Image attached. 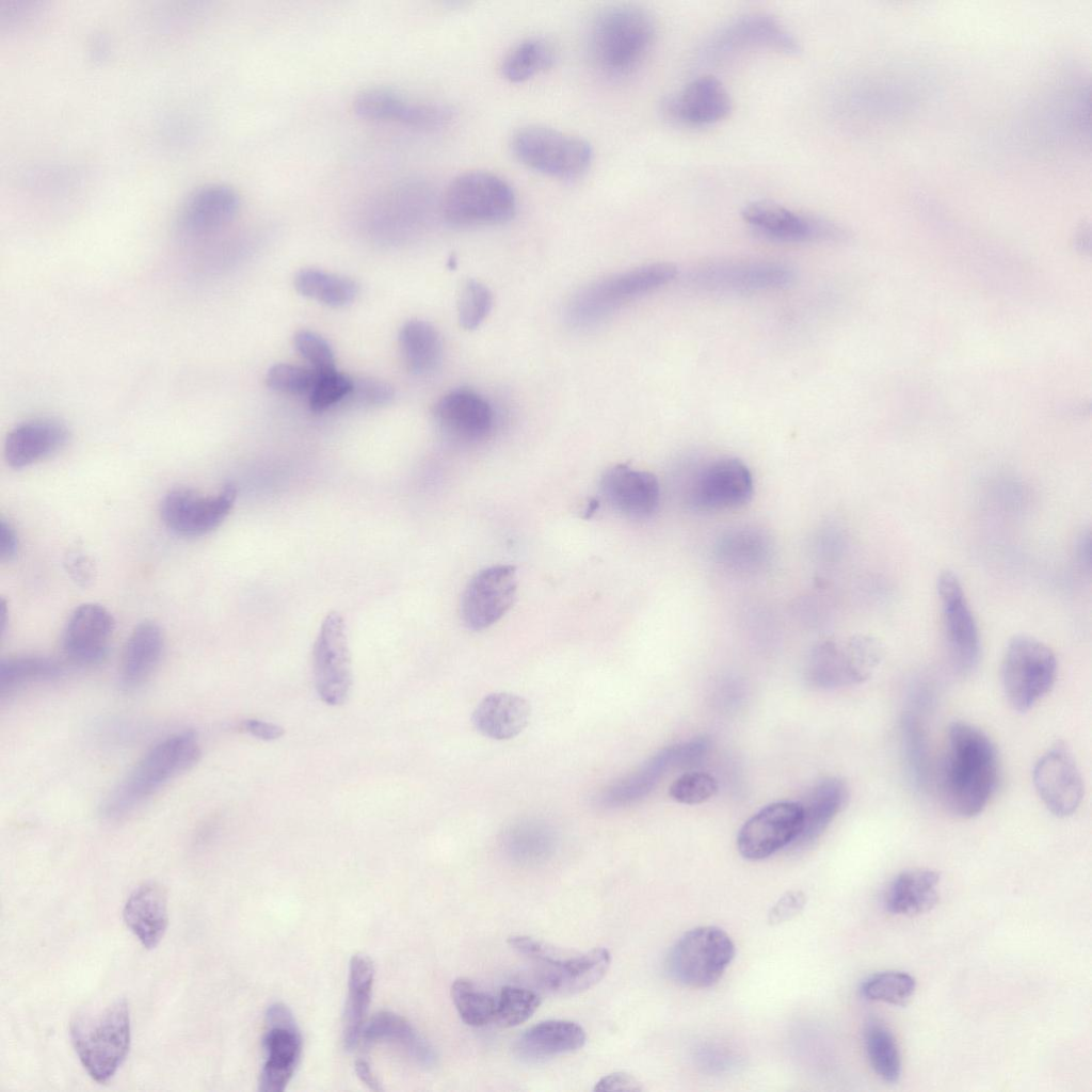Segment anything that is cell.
<instances>
[{
	"label": "cell",
	"instance_id": "3957f363",
	"mask_svg": "<svg viewBox=\"0 0 1092 1092\" xmlns=\"http://www.w3.org/2000/svg\"><path fill=\"white\" fill-rule=\"evenodd\" d=\"M192 732H181L155 744L110 793L102 806L109 819L133 810L172 778L192 768L200 757Z\"/></svg>",
	"mask_w": 1092,
	"mask_h": 1092
},
{
	"label": "cell",
	"instance_id": "7bdbcfd3",
	"mask_svg": "<svg viewBox=\"0 0 1092 1092\" xmlns=\"http://www.w3.org/2000/svg\"><path fill=\"white\" fill-rule=\"evenodd\" d=\"M54 660L43 656H18L0 662V694L3 696L35 681L49 680L61 674Z\"/></svg>",
	"mask_w": 1092,
	"mask_h": 1092
},
{
	"label": "cell",
	"instance_id": "680465c9",
	"mask_svg": "<svg viewBox=\"0 0 1092 1092\" xmlns=\"http://www.w3.org/2000/svg\"><path fill=\"white\" fill-rule=\"evenodd\" d=\"M65 566L70 577L80 585H87L94 579V562L82 551L70 552L66 558Z\"/></svg>",
	"mask_w": 1092,
	"mask_h": 1092
},
{
	"label": "cell",
	"instance_id": "7402d4cb",
	"mask_svg": "<svg viewBox=\"0 0 1092 1092\" xmlns=\"http://www.w3.org/2000/svg\"><path fill=\"white\" fill-rule=\"evenodd\" d=\"M1033 784L1045 807L1057 817L1073 815L1083 798V782L1076 760L1057 742L1035 762Z\"/></svg>",
	"mask_w": 1092,
	"mask_h": 1092
},
{
	"label": "cell",
	"instance_id": "f546056e",
	"mask_svg": "<svg viewBox=\"0 0 1092 1092\" xmlns=\"http://www.w3.org/2000/svg\"><path fill=\"white\" fill-rule=\"evenodd\" d=\"M123 917L126 926L145 948L157 947L168 924L164 889L156 882L141 884L128 897Z\"/></svg>",
	"mask_w": 1092,
	"mask_h": 1092
},
{
	"label": "cell",
	"instance_id": "816d5d0a",
	"mask_svg": "<svg viewBox=\"0 0 1092 1092\" xmlns=\"http://www.w3.org/2000/svg\"><path fill=\"white\" fill-rule=\"evenodd\" d=\"M718 790L716 778L705 772L691 771L677 777L669 788L670 797L681 804H701Z\"/></svg>",
	"mask_w": 1092,
	"mask_h": 1092
},
{
	"label": "cell",
	"instance_id": "db71d44e",
	"mask_svg": "<svg viewBox=\"0 0 1092 1092\" xmlns=\"http://www.w3.org/2000/svg\"><path fill=\"white\" fill-rule=\"evenodd\" d=\"M316 379L315 371L290 364H276L268 370L266 383L275 391L300 395L310 392Z\"/></svg>",
	"mask_w": 1092,
	"mask_h": 1092
},
{
	"label": "cell",
	"instance_id": "b9f144b4",
	"mask_svg": "<svg viewBox=\"0 0 1092 1092\" xmlns=\"http://www.w3.org/2000/svg\"><path fill=\"white\" fill-rule=\"evenodd\" d=\"M865 1050L874 1073L886 1082L901 1076V1057L895 1037L887 1026L870 1021L864 1031Z\"/></svg>",
	"mask_w": 1092,
	"mask_h": 1092
},
{
	"label": "cell",
	"instance_id": "5bb4252c",
	"mask_svg": "<svg viewBox=\"0 0 1092 1092\" xmlns=\"http://www.w3.org/2000/svg\"><path fill=\"white\" fill-rule=\"evenodd\" d=\"M237 488L228 483L214 495H204L188 487L168 491L160 503L163 524L174 533L195 537L216 529L230 513Z\"/></svg>",
	"mask_w": 1092,
	"mask_h": 1092
},
{
	"label": "cell",
	"instance_id": "e575fe53",
	"mask_svg": "<svg viewBox=\"0 0 1092 1092\" xmlns=\"http://www.w3.org/2000/svg\"><path fill=\"white\" fill-rule=\"evenodd\" d=\"M164 648V636L160 626L152 621L138 624L125 644L121 678L126 687L144 682L157 668Z\"/></svg>",
	"mask_w": 1092,
	"mask_h": 1092
},
{
	"label": "cell",
	"instance_id": "44dd1931",
	"mask_svg": "<svg viewBox=\"0 0 1092 1092\" xmlns=\"http://www.w3.org/2000/svg\"><path fill=\"white\" fill-rule=\"evenodd\" d=\"M516 588V572L512 565H494L477 573L462 596L461 615L465 626L479 631L495 624L511 608Z\"/></svg>",
	"mask_w": 1092,
	"mask_h": 1092
},
{
	"label": "cell",
	"instance_id": "60d3db41",
	"mask_svg": "<svg viewBox=\"0 0 1092 1092\" xmlns=\"http://www.w3.org/2000/svg\"><path fill=\"white\" fill-rule=\"evenodd\" d=\"M294 287L302 295L332 307L350 304L358 290L351 278L317 269L299 271L294 277Z\"/></svg>",
	"mask_w": 1092,
	"mask_h": 1092
},
{
	"label": "cell",
	"instance_id": "8d00e7d4",
	"mask_svg": "<svg viewBox=\"0 0 1092 1092\" xmlns=\"http://www.w3.org/2000/svg\"><path fill=\"white\" fill-rule=\"evenodd\" d=\"M362 1040L366 1044L389 1042L401 1046L417 1063L430 1067L436 1054L429 1042L399 1014L381 1011L364 1027Z\"/></svg>",
	"mask_w": 1092,
	"mask_h": 1092
},
{
	"label": "cell",
	"instance_id": "e7e4bbea",
	"mask_svg": "<svg viewBox=\"0 0 1092 1092\" xmlns=\"http://www.w3.org/2000/svg\"><path fill=\"white\" fill-rule=\"evenodd\" d=\"M355 1072H356L358 1078L369 1089H371L373 1091H380L381 1090L380 1083H379L376 1077L373 1075L372 1071L370 1070V1065L368 1064V1062L366 1060L358 1059V1060L355 1061Z\"/></svg>",
	"mask_w": 1092,
	"mask_h": 1092
},
{
	"label": "cell",
	"instance_id": "ffe728a7",
	"mask_svg": "<svg viewBox=\"0 0 1092 1092\" xmlns=\"http://www.w3.org/2000/svg\"><path fill=\"white\" fill-rule=\"evenodd\" d=\"M800 802H775L762 807L739 830L737 849L746 860L767 858L789 847L800 832Z\"/></svg>",
	"mask_w": 1092,
	"mask_h": 1092
},
{
	"label": "cell",
	"instance_id": "9a60e30c",
	"mask_svg": "<svg viewBox=\"0 0 1092 1092\" xmlns=\"http://www.w3.org/2000/svg\"><path fill=\"white\" fill-rule=\"evenodd\" d=\"M754 489L748 466L736 457H720L701 466L692 477L687 500L700 511H724L745 504Z\"/></svg>",
	"mask_w": 1092,
	"mask_h": 1092
},
{
	"label": "cell",
	"instance_id": "ee69618b",
	"mask_svg": "<svg viewBox=\"0 0 1092 1092\" xmlns=\"http://www.w3.org/2000/svg\"><path fill=\"white\" fill-rule=\"evenodd\" d=\"M412 103L395 91L373 87L360 92L355 97L353 109L359 117L366 119L398 122L405 125Z\"/></svg>",
	"mask_w": 1092,
	"mask_h": 1092
},
{
	"label": "cell",
	"instance_id": "4fadbf2b",
	"mask_svg": "<svg viewBox=\"0 0 1092 1092\" xmlns=\"http://www.w3.org/2000/svg\"><path fill=\"white\" fill-rule=\"evenodd\" d=\"M766 49L797 53L800 45L793 34L774 16L749 13L721 27L704 45L701 55L717 62L739 52Z\"/></svg>",
	"mask_w": 1092,
	"mask_h": 1092
},
{
	"label": "cell",
	"instance_id": "f6af8a7d",
	"mask_svg": "<svg viewBox=\"0 0 1092 1092\" xmlns=\"http://www.w3.org/2000/svg\"><path fill=\"white\" fill-rule=\"evenodd\" d=\"M451 997L462 1021L472 1027L485 1026L495 1019L496 998L464 978L454 980Z\"/></svg>",
	"mask_w": 1092,
	"mask_h": 1092
},
{
	"label": "cell",
	"instance_id": "e0dca14e",
	"mask_svg": "<svg viewBox=\"0 0 1092 1092\" xmlns=\"http://www.w3.org/2000/svg\"><path fill=\"white\" fill-rule=\"evenodd\" d=\"M741 215L753 230L775 241H836L845 237L844 230L833 222L772 200L751 202L743 207Z\"/></svg>",
	"mask_w": 1092,
	"mask_h": 1092
},
{
	"label": "cell",
	"instance_id": "d590c367",
	"mask_svg": "<svg viewBox=\"0 0 1092 1092\" xmlns=\"http://www.w3.org/2000/svg\"><path fill=\"white\" fill-rule=\"evenodd\" d=\"M373 979L372 960L364 953L354 954L349 965L348 998L342 1019V1040L347 1050L355 1048L362 1039Z\"/></svg>",
	"mask_w": 1092,
	"mask_h": 1092
},
{
	"label": "cell",
	"instance_id": "ab89813d",
	"mask_svg": "<svg viewBox=\"0 0 1092 1092\" xmlns=\"http://www.w3.org/2000/svg\"><path fill=\"white\" fill-rule=\"evenodd\" d=\"M556 61L553 45L543 37H530L516 44L503 58L502 76L513 83L525 82L550 68Z\"/></svg>",
	"mask_w": 1092,
	"mask_h": 1092
},
{
	"label": "cell",
	"instance_id": "94428289",
	"mask_svg": "<svg viewBox=\"0 0 1092 1092\" xmlns=\"http://www.w3.org/2000/svg\"><path fill=\"white\" fill-rule=\"evenodd\" d=\"M240 728L253 737L266 741L278 739L285 733L282 726L258 719L242 721Z\"/></svg>",
	"mask_w": 1092,
	"mask_h": 1092
},
{
	"label": "cell",
	"instance_id": "8fae6325",
	"mask_svg": "<svg viewBox=\"0 0 1092 1092\" xmlns=\"http://www.w3.org/2000/svg\"><path fill=\"white\" fill-rule=\"evenodd\" d=\"M883 654L879 641L868 636L853 637L844 644L824 641L812 651L806 677L823 689L857 685L871 677Z\"/></svg>",
	"mask_w": 1092,
	"mask_h": 1092
},
{
	"label": "cell",
	"instance_id": "d6a6232c",
	"mask_svg": "<svg viewBox=\"0 0 1092 1092\" xmlns=\"http://www.w3.org/2000/svg\"><path fill=\"white\" fill-rule=\"evenodd\" d=\"M587 1040L584 1029L566 1019H549L527 1029L516 1043L517 1055L537 1061L581 1048Z\"/></svg>",
	"mask_w": 1092,
	"mask_h": 1092
},
{
	"label": "cell",
	"instance_id": "277c9868",
	"mask_svg": "<svg viewBox=\"0 0 1092 1092\" xmlns=\"http://www.w3.org/2000/svg\"><path fill=\"white\" fill-rule=\"evenodd\" d=\"M70 1040L87 1074L109 1081L125 1061L131 1041L129 1008L117 999L102 1010L83 1013L70 1023Z\"/></svg>",
	"mask_w": 1092,
	"mask_h": 1092
},
{
	"label": "cell",
	"instance_id": "11a10c76",
	"mask_svg": "<svg viewBox=\"0 0 1092 1092\" xmlns=\"http://www.w3.org/2000/svg\"><path fill=\"white\" fill-rule=\"evenodd\" d=\"M293 344L300 355L314 367L315 372L336 370L333 350L320 335L310 331H300L293 337Z\"/></svg>",
	"mask_w": 1092,
	"mask_h": 1092
},
{
	"label": "cell",
	"instance_id": "6f0895ef",
	"mask_svg": "<svg viewBox=\"0 0 1092 1092\" xmlns=\"http://www.w3.org/2000/svg\"><path fill=\"white\" fill-rule=\"evenodd\" d=\"M806 899L803 893L791 890L784 894L771 908L768 920L771 925H777L791 919L805 905Z\"/></svg>",
	"mask_w": 1092,
	"mask_h": 1092
},
{
	"label": "cell",
	"instance_id": "d6986e66",
	"mask_svg": "<svg viewBox=\"0 0 1092 1092\" xmlns=\"http://www.w3.org/2000/svg\"><path fill=\"white\" fill-rule=\"evenodd\" d=\"M266 1027L262 1047L267 1059L260 1072L258 1089L261 1092H283L298 1065L302 1038L292 1012L282 1002L268 1008Z\"/></svg>",
	"mask_w": 1092,
	"mask_h": 1092
},
{
	"label": "cell",
	"instance_id": "83f0119b",
	"mask_svg": "<svg viewBox=\"0 0 1092 1092\" xmlns=\"http://www.w3.org/2000/svg\"><path fill=\"white\" fill-rule=\"evenodd\" d=\"M70 432L53 418H32L16 424L6 435L3 453L7 465L20 469L61 451Z\"/></svg>",
	"mask_w": 1092,
	"mask_h": 1092
},
{
	"label": "cell",
	"instance_id": "4dcf8cb0",
	"mask_svg": "<svg viewBox=\"0 0 1092 1092\" xmlns=\"http://www.w3.org/2000/svg\"><path fill=\"white\" fill-rule=\"evenodd\" d=\"M530 704L524 697L496 692L483 697L472 712V724L483 736L494 740L516 737L528 725Z\"/></svg>",
	"mask_w": 1092,
	"mask_h": 1092
},
{
	"label": "cell",
	"instance_id": "9c48e42d",
	"mask_svg": "<svg viewBox=\"0 0 1092 1092\" xmlns=\"http://www.w3.org/2000/svg\"><path fill=\"white\" fill-rule=\"evenodd\" d=\"M508 942L536 965L540 984L556 995H574L591 989L604 978L611 962V954L606 948L561 958L553 949L529 936L513 935Z\"/></svg>",
	"mask_w": 1092,
	"mask_h": 1092
},
{
	"label": "cell",
	"instance_id": "f5cc1de1",
	"mask_svg": "<svg viewBox=\"0 0 1092 1092\" xmlns=\"http://www.w3.org/2000/svg\"><path fill=\"white\" fill-rule=\"evenodd\" d=\"M508 844L511 851L518 855L539 856L551 845L550 831L542 823L523 822L512 826L508 832Z\"/></svg>",
	"mask_w": 1092,
	"mask_h": 1092
},
{
	"label": "cell",
	"instance_id": "7a4b0ae2",
	"mask_svg": "<svg viewBox=\"0 0 1092 1092\" xmlns=\"http://www.w3.org/2000/svg\"><path fill=\"white\" fill-rule=\"evenodd\" d=\"M656 38V25L644 10L614 5L600 11L588 34L592 65L607 78L620 80L636 73L648 57Z\"/></svg>",
	"mask_w": 1092,
	"mask_h": 1092
},
{
	"label": "cell",
	"instance_id": "1f68e13d",
	"mask_svg": "<svg viewBox=\"0 0 1092 1092\" xmlns=\"http://www.w3.org/2000/svg\"><path fill=\"white\" fill-rule=\"evenodd\" d=\"M847 798L848 789L841 780L829 777L818 783L800 802L802 824L789 847L799 850L816 841L841 810Z\"/></svg>",
	"mask_w": 1092,
	"mask_h": 1092
},
{
	"label": "cell",
	"instance_id": "ac0fdd59",
	"mask_svg": "<svg viewBox=\"0 0 1092 1092\" xmlns=\"http://www.w3.org/2000/svg\"><path fill=\"white\" fill-rule=\"evenodd\" d=\"M240 207V195L231 187L221 183L202 186L181 204L175 221L176 235L184 242L204 240L228 226Z\"/></svg>",
	"mask_w": 1092,
	"mask_h": 1092
},
{
	"label": "cell",
	"instance_id": "cb8c5ba5",
	"mask_svg": "<svg viewBox=\"0 0 1092 1092\" xmlns=\"http://www.w3.org/2000/svg\"><path fill=\"white\" fill-rule=\"evenodd\" d=\"M732 99L723 83L713 76H700L662 102L663 116L686 127L714 125L728 116Z\"/></svg>",
	"mask_w": 1092,
	"mask_h": 1092
},
{
	"label": "cell",
	"instance_id": "4316f807",
	"mask_svg": "<svg viewBox=\"0 0 1092 1092\" xmlns=\"http://www.w3.org/2000/svg\"><path fill=\"white\" fill-rule=\"evenodd\" d=\"M600 491L607 502L632 519L651 517L660 502L657 478L644 470L619 464L605 471Z\"/></svg>",
	"mask_w": 1092,
	"mask_h": 1092
},
{
	"label": "cell",
	"instance_id": "ba28073f",
	"mask_svg": "<svg viewBox=\"0 0 1092 1092\" xmlns=\"http://www.w3.org/2000/svg\"><path fill=\"white\" fill-rule=\"evenodd\" d=\"M1056 676L1057 659L1046 644L1026 635L1009 641L1001 664V681L1014 710L1031 709L1050 691Z\"/></svg>",
	"mask_w": 1092,
	"mask_h": 1092
},
{
	"label": "cell",
	"instance_id": "f35d334b",
	"mask_svg": "<svg viewBox=\"0 0 1092 1092\" xmlns=\"http://www.w3.org/2000/svg\"><path fill=\"white\" fill-rule=\"evenodd\" d=\"M399 344L406 368L415 374L434 371L443 357V341L437 330L427 321L411 320L399 334Z\"/></svg>",
	"mask_w": 1092,
	"mask_h": 1092
},
{
	"label": "cell",
	"instance_id": "681fc988",
	"mask_svg": "<svg viewBox=\"0 0 1092 1092\" xmlns=\"http://www.w3.org/2000/svg\"><path fill=\"white\" fill-rule=\"evenodd\" d=\"M903 750L910 771L919 784L928 775V752L922 728L913 716H905L901 726Z\"/></svg>",
	"mask_w": 1092,
	"mask_h": 1092
},
{
	"label": "cell",
	"instance_id": "5b68a950",
	"mask_svg": "<svg viewBox=\"0 0 1092 1092\" xmlns=\"http://www.w3.org/2000/svg\"><path fill=\"white\" fill-rule=\"evenodd\" d=\"M516 200L513 188L502 177L470 171L449 183L441 198V213L456 227L501 224L514 216Z\"/></svg>",
	"mask_w": 1092,
	"mask_h": 1092
},
{
	"label": "cell",
	"instance_id": "c3c4849f",
	"mask_svg": "<svg viewBox=\"0 0 1092 1092\" xmlns=\"http://www.w3.org/2000/svg\"><path fill=\"white\" fill-rule=\"evenodd\" d=\"M492 306L491 290L480 282L467 280L461 290L457 303L461 326L465 330L477 328L488 316Z\"/></svg>",
	"mask_w": 1092,
	"mask_h": 1092
},
{
	"label": "cell",
	"instance_id": "2e32d148",
	"mask_svg": "<svg viewBox=\"0 0 1092 1092\" xmlns=\"http://www.w3.org/2000/svg\"><path fill=\"white\" fill-rule=\"evenodd\" d=\"M316 689L320 698L331 706L341 705L351 685V659L342 616L332 612L325 616L312 649Z\"/></svg>",
	"mask_w": 1092,
	"mask_h": 1092
},
{
	"label": "cell",
	"instance_id": "7c38bea8",
	"mask_svg": "<svg viewBox=\"0 0 1092 1092\" xmlns=\"http://www.w3.org/2000/svg\"><path fill=\"white\" fill-rule=\"evenodd\" d=\"M936 592L950 663L958 673L969 674L979 663L980 636L961 581L951 571H944L937 578Z\"/></svg>",
	"mask_w": 1092,
	"mask_h": 1092
},
{
	"label": "cell",
	"instance_id": "8992f818",
	"mask_svg": "<svg viewBox=\"0 0 1092 1092\" xmlns=\"http://www.w3.org/2000/svg\"><path fill=\"white\" fill-rule=\"evenodd\" d=\"M514 157L541 174L574 179L589 168L593 150L583 139L555 128L528 125L517 129L510 142Z\"/></svg>",
	"mask_w": 1092,
	"mask_h": 1092
},
{
	"label": "cell",
	"instance_id": "91938a15",
	"mask_svg": "<svg viewBox=\"0 0 1092 1092\" xmlns=\"http://www.w3.org/2000/svg\"><path fill=\"white\" fill-rule=\"evenodd\" d=\"M640 1082L630 1074L614 1072L601 1077L594 1087V1091H640Z\"/></svg>",
	"mask_w": 1092,
	"mask_h": 1092
},
{
	"label": "cell",
	"instance_id": "30bf717a",
	"mask_svg": "<svg viewBox=\"0 0 1092 1092\" xmlns=\"http://www.w3.org/2000/svg\"><path fill=\"white\" fill-rule=\"evenodd\" d=\"M676 275L675 264L656 262L600 279L574 298L568 310L571 320L577 324L594 322L622 304L670 283Z\"/></svg>",
	"mask_w": 1092,
	"mask_h": 1092
},
{
	"label": "cell",
	"instance_id": "6da1fadb",
	"mask_svg": "<svg viewBox=\"0 0 1092 1092\" xmlns=\"http://www.w3.org/2000/svg\"><path fill=\"white\" fill-rule=\"evenodd\" d=\"M998 772L997 750L989 736L969 723H952L937 777L948 810L960 818L980 814L996 790Z\"/></svg>",
	"mask_w": 1092,
	"mask_h": 1092
},
{
	"label": "cell",
	"instance_id": "52a82bcc",
	"mask_svg": "<svg viewBox=\"0 0 1092 1092\" xmlns=\"http://www.w3.org/2000/svg\"><path fill=\"white\" fill-rule=\"evenodd\" d=\"M732 937L716 926H701L684 933L669 951L665 970L685 986L704 989L723 976L735 958Z\"/></svg>",
	"mask_w": 1092,
	"mask_h": 1092
},
{
	"label": "cell",
	"instance_id": "603a6c76",
	"mask_svg": "<svg viewBox=\"0 0 1092 1092\" xmlns=\"http://www.w3.org/2000/svg\"><path fill=\"white\" fill-rule=\"evenodd\" d=\"M708 749L709 741L704 737L664 748L637 771L610 786L603 799L611 806L633 803L647 796L668 770L694 765Z\"/></svg>",
	"mask_w": 1092,
	"mask_h": 1092
},
{
	"label": "cell",
	"instance_id": "be15d7a7",
	"mask_svg": "<svg viewBox=\"0 0 1092 1092\" xmlns=\"http://www.w3.org/2000/svg\"><path fill=\"white\" fill-rule=\"evenodd\" d=\"M1076 552L1079 563L1090 571L1091 567V534L1089 530L1082 531L1077 540Z\"/></svg>",
	"mask_w": 1092,
	"mask_h": 1092
},
{
	"label": "cell",
	"instance_id": "bcb514c9",
	"mask_svg": "<svg viewBox=\"0 0 1092 1092\" xmlns=\"http://www.w3.org/2000/svg\"><path fill=\"white\" fill-rule=\"evenodd\" d=\"M916 989L913 976L899 970L880 971L869 976L861 986L862 995L872 1001L904 1006Z\"/></svg>",
	"mask_w": 1092,
	"mask_h": 1092
},
{
	"label": "cell",
	"instance_id": "f907efd6",
	"mask_svg": "<svg viewBox=\"0 0 1092 1092\" xmlns=\"http://www.w3.org/2000/svg\"><path fill=\"white\" fill-rule=\"evenodd\" d=\"M352 387L353 380L336 370L317 373L316 382L309 392L310 410L315 413L327 410L349 397Z\"/></svg>",
	"mask_w": 1092,
	"mask_h": 1092
},
{
	"label": "cell",
	"instance_id": "d4e9b609",
	"mask_svg": "<svg viewBox=\"0 0 1092 1092\" xmlns=\"http://www.w3.org/2000/svg\"><path fill=\"white\" fill-rule=\"evenodd\" d=\"M793 272L770 261H720L698 268L693 279L710 290L751 291L780 288L791 283Z\"/></svg>",
	"mask_w": 1092,
	"mask_h": 1092
},
{
	"label": "cell",
	"instance_id": "9f6ffc18",
	"mask_svg": "<svg viewBox=\"0 0 1092 1092\" xmlns=\"http://www.w3.org/2000/svg\"><path fill=\"white\" fill-rule=\"evenodd\" d=\"M394 388L385 381L362 378L353 381V387L349 395L359 404L385 405L394 399Z\"/></svg>",
	"mask_w": 1092,
	"mask_h": 1092
},
{
	"label": "cell",
	"instance_id": "484cf974",
	"mask_svg": "<svg viewBox=\"0 0 1092 1092\" xmlns=\"http://www.w3.org/2000/svg\"><path fill=\"white\" fill-rule=\"evenodd\" d=\"M114 627V617L107 608L94 603L82 604L65 624L63 651L76 662L96 663L106 656Z\"/></svg>",
	"mask_w": 1092,
	"mask_h": 1092
},
{
	"label": "cell",
	"instance_id": "74e56055",
	"mask_svg": "<svg viewBox=\"0 0 1092 1092\" xmlns=\"http://www.w3.org/2000/svg\"><path fill=\"white\" fill-rule=\"evenodd\" d=\"M772 544L769 536L753 527L736 528L724 533L716 547L721 564L739 572H754L768 563Z\"/></svg>",
	"mask_w": 1092,
	"mask_h": 1092
},
{
	"label": "cell",
	"instance_id": "836d02e7",
	"mask_svg": "<svg viewBox=\"0 0 1092 1092\" xmlns=\"http://www.w3.org/2000/svg\"><path fill=\"white\" fill-rule=\"evenodd\" d=\"M940 874L930 869L900 872L886 889L884 903L896 915L916 916L931 911L938 901Z\"/></svg>",
	"mask_w": 1092,
	"mask_h": 1092
},
{
	"label": "cell",
	"instance_id": "7dc6e473",
	"mask_svg": "<svg viewBox=\"0 0 1092 1092\" xmlns=\"http://www.w3.org/2000/svg\"><path fill=\"white\" fill-rule=\"evenodd\" d=\"M541 1003L540 996L528 989L504 985L496 998L495 1019L501 1027H514L529 1019Z\"/></svg>",
	"mask_w": 1092,
	"mask_h": 1092
},
{
	"label": "cell",
	"instance_id": "f1b7e54d",
	"mask_svg": "<svg viewBox=\"0 0 1092 1092\" xmlns=\"http://www.w3.org/2000/svg\"><path fill=\"white\" fill-rule=\"evenodd\" d=\"M434 416L446 432L466 440L485 437L494 423V413L488 402L466 389H456L443 396L435 404Z\"/></svg>",
	"mask_w": 1092,
	"mask_h": 1092
},
{
	"label": "cell",
	"instance_id": "6125c7cd",
	"mask_svg": "<svg viewBox=\"0 0 1092 1092\" xmlns=\"http://www.w3.org/2000/svg\"><path fill=\"white\" fill-rule=\"evenodd\" d=\"M19 551V539L14 527L5 519H0V558L2 561L13 560Z\"/></svg>",
	"mask_w": 1092,
	"mask_h": 1092
}]
</instances>
